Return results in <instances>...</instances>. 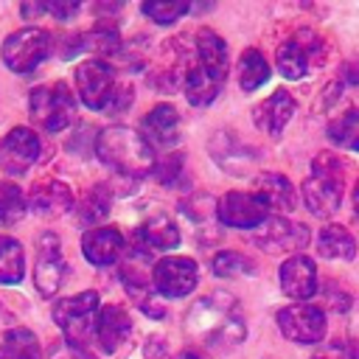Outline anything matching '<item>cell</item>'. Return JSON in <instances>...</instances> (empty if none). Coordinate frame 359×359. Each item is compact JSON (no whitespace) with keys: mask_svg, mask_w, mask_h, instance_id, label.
I'll return each mask as SVG.
<instances>
[{"mask_svg":"<svg viewBox=\"0 0 359 359\" xmlns=\"http://www.w3.org/2000/svg\"><path fill=\"white\" fill-rule=\"evenodd\" d=\"M76 87L84 107L95 112H109L118 90H115V70L104 59H87L76 67Z\"/></svg>","mask_w":359,"mask_h":359,"instance_id":"ba28073f","label":"cell"},{"mask_svg":"<svg viewBox=\"0 0 359 359\" xmlns=\"http://www.w3.org/2000/svg\"><path fill=\"white\" fill-rule=\"evenodd\" d=\"M143 137L154 146H174L180 140V115L168 104H157L143 118Z\"/></svg>","mask_w":359,"mask_h":359,"instance_id":"44dd1931","label":"cell"},{"mask_svg":"<svg viewBox=\"0 0 359 359\" xmlns=\"http://www.w3.org/2000/svg\"><path fill=\"white\" fill-rule=\"evenodd\" d=\"M185 331L208 348H233L247 337V323L236 297L213 292L188 309Z\"/></svg>","mask_w":359,"mask_h":359,"instance_id":"6da1fadb","label":"cell"},{"mask_svg":"<svg viewBox=\"0 0 359 359\" xmlns=\"http://www.w3.org/2000/svg\"><path fill=\"white\" fill-rule=\"evenodd\" d=\"M314 359H331V356H314Z\"/></svg>","mask_w":359,"mask_h":359,"instance_id":"f35d334b","label":"cell"},{"mask_svg":"<svg viewBox=\"0 0 359 359\" xmlns=\"http://www.w3.org/2000/svg\"><path fill=\"white\" fill-rule=\"evenodd\" d=\"M252 272H255V264L236 250H224L213 258V275H219V278H241V275H252Z\"/></svg>","mask_w":359,"mask_h":359,"instance_id":"1f68e13d","label":"cell"},{"mask_svg":"<svg viewBox=\"0 0 359 359\" xmlns=\"http://www.w3.org/2000/svg\"><path fill=\"white\" fill-rule=\"evenodd\" d=\"M65 258H62V244L56 233H42L36 241V264H34V283L42 297H53L65 280Z\"/></svg>","mask_w":359,"mask_h":359,"instance_id":"7c38bea8","label":"cell"},{"mask_svg":"<svg viewBox=\"0 0 359 359\" xmlns=\"http://www.w3.org/2000/svg\"><path fill=\"white\" fill-rule=\"evenodd\" d=\"M328 137L337 146H345L351 151H359V112L351 109L345 115H339L337 121L328 123Z\"/></svg>","mask_w":359,"mask_h":359,"instance_id":"f1b7e54d","label":"cell"},{"mask_svg":"<svg viewBox=\"0 0 359 359\" xmlns=\"http://www.w3.org/2000/svg\"><path fill=\"white\" fill-rule=\"evenodd\" d=\"M292 115H294V101H292V95L286 90L272 93L266 101H261L255 107V123H258V129L266 132V135H272V137H278L286 129V123L292 121Z\"/></svg>","mask_w":359,"mask_h":359,"instance_id":"ffe728a7","label":"cell"},{"mask_svg":"<svg viewBox=\"0 0 359 359\" xmlns=\"http://www.w3.org/2000/svg\"><path fill=\"white\" fill-rule=\"evenodd\" d=\"M45 6H48V14H53L56 20H70V17L79 11V3H65V0L45 3Z\"/></svg>","mask_w":359,"mask_h":359,"instance_id":"e575fe53","label":"cell"},{"mask_svg":"<svg viewBox=\"0 0 359 359\" xmlns=\"http://www.w3.org/2000/svg\"><path fill=\"white\" fill-rule=\"evenodd\" d=\"M50 53V34L45 28L28 25L3 39V62L11 73H31L36 70Z\"/></svg>","mask_w":359,"mask_h":359,"instance_id":"52a82bcc","label":"cell"},{"mask_svg":"<svg viewBox=\"0 0 359 359\" xmlns=\"http://www.w3.org/2000/svg\"><path fill=\"white\" fill-rule=\"evenodd\" d=\"M353 210H356V216H359V185H356V191H353Z\"/></svg>","mask_w":359,"mask_h":359,"instance_id":"8d00e7d4","label":"cell"},{"mask_svg":"<svg viewBox=\"0 0 359 359\" xmlns=\"http://www.w3.org/2000/svg\"><path fill=\"white\" fill-rule=\"evenodd\" d=\"M191 6L188 3H154V0H149V3H143V14L149 17V20H154L157 25H171V22H177L185 11H188Z\"/></svg>","mask_w":359,"mask_h":359,"instance_id":"d6a6232c","label":"cell"},{"mask_svg":"<svg viewBox=\"0 0 359 359\" xmlns=\"http://www.w3.org/2000/svg\"><path fill=\"white\" fill-rule=\"evenodd\" d=\"M216 216L222 224L227 227H238V230H258L266 219H269V205L252 191H227L219 205H216Z\"/></svg>","mask_w":359,"mask_h":359,"instance_id":"30bf717a","label":"cell"},{"mask_svg":"<svg viewBox=\"0 0 359 359\" xmlns=\"http://www.w3.org/2000/svg\"><path fill=\"white\" fill-rule=\"evenodd\" d=\"M45 11H48L45 3H22V17H39Z\"/></svg>","mask_w":359,"mask_h":359,"instance_id":"d590c367","label":"cell"},{"mask_svg":"<svg viewBox=\"0 0 359 359\" xmlns=\"http://www.w3.org/2000/svg\"><path fill=\"white\" fill-rule=\"evenodd\" d=\"M303 202L314 216H331L342 202V163L331 151H320L311 163V177L303 182Z\"/></svg>","mask_w":359,"mask_h":359,"instance_id":"277c9868","label":"cell"},{"mask_svg":"<svg viewBox=\"0 0 359 359\" xmlns=\"http://www.w3.org/2000/svg\"><path fill=\"white\" fill-rule=\"evenodd\" d=\"M255 244L266 252H283V250H297V247H306L311 233L306 224L300 222H286L280 216H269L255 233H252Z\"/></svg>","mask_w":359,"mask_h":359,"instance_id":"5bb4252c","label":"cell"},{"mask_svg":"<svg viewBox=\"0 0 359 359\" xmlns=\"http://www.w3.org/2000/svg\"><path fill=\"white\" fill-rule=\"evenodd\" d=\"M79 48L76 50H93V53H115L118 45H121V36L115 31V25H107V22H98L95 28H90L87 34H79L76 36Z\"/></svg>","mask_w":359,"mask_h":359,"instance_id":"83f0119b","label":"cell"},{"mask_svg":"<svg viewBox=\"0 0 359 359\" xmlns=\"http://www.w3.org/2000/svg\"><path fill=\"white\" fill-rule=\"evenodd\" d=\"M196 261L185 255H165L151 266V286L163 297H185L196 289Z\"/></svg>","mask_w":359,"mask_h":359,"instance_id":"9c48e42d","label":"cell"},{"mask_svg":"<svg viewBox=\"0 0 359 359\" xmlns=\"http://www.w3.org/2000/svg\"><path fill=\"white\" fill-rule=\"evenodd\" d=\"M280 289L292 300H309L317 292V269L309 255H289L280 264Z\"/></svg>","mask_w":359,"mask_h":359,"instance_id":"9a60e30c","label":"cell"},{"mask_svg":"<svg viewBox=\"0 0 359 359\" xmlns=\"http://www.w3.org/2000/svg\"><path fill=\"white\" fill-rule=\"evenodd\" d=\"M255 194L269 205V210H278V213H286L297 205L294 188L283 174H261L255 180Z\"/></svg>","mask_w":359,"mask_h":359,"instance_id":"603a6c76","label":"cell"},{"mask_svg":"<svg viewBox=\"0 0 359 359\" xmlns=\"http://www.w3.org/2000/svg\"><path fill=\"white\" fill-rule=\"evenodd\" d=\"M266 79H269V65H266V59H264L255 48L244 50L241 59H238V81H241V90H244V93H252V90H258Z\"/></svg>","mask_w":359,"mask_h":359,"instance_id":"4316f807","label":"cell"},{"mask_svg":"<svg viewBox=\"0 0 359 359\" xmlns=\"http://www.w3.org/2000/svg\"><path fill=\"white\" fill-rule=\"evenodd\" d=\"M154 174L163 185H174L182 174V154H168L160 163H154Z\"/></svg>","mask_w":359,"mask_h":359,"instance_id":"836d02e7","label":"cell"},{"mask_svg":"<svg viewBox=\"0 0 359 359\" xmlns=\"http://www.w3.org/2000/svg\"><path fill=\"white\" fill-rule=\"evenodd\" d=\"M28 205L42 213V216H62L73 208V194L65 182L59 180H45L39 185L31 188V196H28Z\"/></svg>","mask_w":359,"mask_h":359,"instance_id":"7402d4cb","label":"cell"},{"mask_svg":"<svg viewBox=\"0 0 359 359\" xmlns=\"http://www.w3.org/2000/svg\"><path fill=\"white\" fill-rule=\"evenodd\" d=\"M180 244V227L168 219V216H163V213H157V216H151V219H146L135 233H132V247H137V250H143V252H154V250H171V247H177Z\"/></svg>","mask_w":359,"mask_h":359,"instance_id":"ac0fdd59","label":"cell"},{"mask_svg":"<svg viewBox=\"0 0 359 359\" xmlns=\"http://www.w3.org/2000/svg\"><path fill=\"white\" fill-rule=\"evenodd\" d=\"M109 213V191L104 185H95L84 194V199L79 202V219L84 224H95Z\"/></svg>","mask_w":359,"mask_h":359,"instance_id":"f546056e","label":"cell"},{"mask_svg":"<svg viewBox=\"0 0 359 359\" xmlns=\"http://www.w3.org/2000/svg\"><path fill=\"white\" fill-rule=\"evenodd\" d=\"M174 359H202V356H196V353H180V356H174Z\"/></svg>","mask_w":359,"mask_h":359,"instance_id":"74e56055","label":"cell"},{"mask_svg":"<svg viewBox=\"0 0 359 359\" xmlns=\"http://www.w3.org/2000/svg\"><path fill=\"white\" fill-rule=\"evenodd\" d=\"M278 328L286 339L311 345L325 337V314L317 306L294 303V306H286L278 311Z\"/></svg>","mask_w":359,"mask_h":359,"instance_id":"4fadbf2b","label":"cell"},{"mask_svg":"<svg viewBox=\"0 0 359 359\" xmlns=\"http://www.w3.org/2000/svg\"><path fill=\"white\" fill-rule=\"evenodd\" d=\"M95 314H98V292L87 289L73 297H62L53 306V323L62 328L73 348H87L90 337H95Z\"/></svg>","mask_w":359,"mask_h":359,"instance_id":"5b68a950","label":"cell"},{"mask_svg":"<svg viewBox=\"0 0 359 359\" xmlns=\"http://www.w3.org/2000/svg\"><path fill=\"white\" fill-rule=\"evenodd\" d=\"M129 334H132V317L121 306L109 303V306L98 309V314H95V339H98L104 353H115L129 339Z\"/></svg>","mask_w":359,"mask_h":359,"instance_id":"e0dca14e","label":"cell"},{"mask_svg":"<svg viewBox=\"0 0 359 359\" xmlns=\"http://www.w3.org/2000/svg\"><path fill=\"white\" fill-rule=\"evenodd\" d=\"M126 244L115 227H93L81 236V252L93 266H109L123 255Z\"/></svg>","mask_w":359,"mask_h":359,"instance_id":"2e32d148","label":"cell"},{"mask_svg":"<svg viewBox=\"0 0 359 359\" xmlns=\"http://www.w3.org/2000/svg\"><path fill=\"white\" fill-rule=\"evenodd\" d=\"M323 59V45L320 39L311 34V31H300L297 36L286 39L280 48H278V70L283 79H303L309 70H314Z\"/></svg>","mask_w":359,"mask_h":359,"instance_id":"8fae6325","label":"cell"},{"mask_svg":"<svg viewBox=\"0 0 359 359\" xmlns=\"http://www.w3.org/2000/svg\"><path fill=\"white\" fill-rule=\"evenodd\" d=\"M25 275V252L22 244L11 236H0V283L14 286Z\"/></svg>","mask_w":359,"mask_h":359,"instance_id":"d4e9b609","label":"cell"},{"mask_svg":"<svg viewBox=\"0 0 359 359\" xmlns=\"http://www.w3.org/2000/svg\"><path fill=\"white\" fill-rule=\"evenodd\" d=\"M0 359H39V342L28 328H11L0 342Z\"/></svg>","mask_w":359,"mask_h":359,"instance_id":"484cf974","label":"cell"},{"mask_svg":"<svg viewBox=\"0 0 359 359\" xmlns=\"http://www.w3.org/2000/svg\"><path fill=\"white\" fill-rule=\"evenodd\" d=\"M196 53H199V62L188 67L182 87H185V98L194 107H205L219 95L222 84L227 81V45L216 31L199 28Z\"/></svg>","mask_w":359,"mask_h":359,"instance_id":"7a4b0ae2","label":"cell"},{"mask_svg":"<svg viewBox=\"0 0 359 359\" xmlns=\"http://www.w3.org/2000/svg\"><path fill=\"white\" fill-rule=\"evenodd\" d=\"M95 154L104 165L126 180H140L154 171V149L151 143L129 129V126H107L95 140Z\"/></svg>","mask_w":359,"mask_h":359,"instance_id":"3957f363","label":"cell"},{"mask_svg":"<svg viewBox=\"0 0 359 359\" xmlns=\"http://www.w3.org/2000/svg\"><path fill=\"white\" fill-rule=\"evenodd\" d=\"M317 252L331 261H351L356 255V241L342 224H325L317 233Z\"/></svg>","mask_w":359,"mask_h":359,"instance_id":"cb8c5ba5","label":"cell"},{"mask_svg":"<svg viewBox=\"0 0 359 359\" xmlns=\"http://www.w3.org/2000/svg\"><path fill=\"white\" fill-rule=\"evenodd\" d=\"M25 213V196L22 191L8 182V180H0V222L3 224H14L20 222Z\"/></svg>","mask_w":359,"mask_h":359,"instance_id":"4dcf8cb0","label":"cell"},{"mask_svg":"<svg viewBox=\"0 0 359 359\" xmlns=\"http://www.w3.org/2000/svg\"><path fill=\"white\" fill-rule=\"evenodd\" d=\"M3 157H6V165L14 174H22L28 165H34L36 157H39V137L34 135V129L14 126L3 137Z\"/></svg>","mask_w":359,"mask_h":359,"instance_id":"d6986e66","label":"cell"},{"mask_svg":"<svg viewBox=\"0 0 359 359\" xmlns=\"http://www.w3.org/2000/svg\"><path fill=\"white\" fill-rule=\"evenodd\" d=\"M28 107H31V118L39 129L45 132H62L70 121H73V109H76V98L67 90L65 81L56 84H42L34 87L28 95Z\"/></svg>","mask_w":359,"mask_h":359,"instance_id":"8992f818","label":"cell"}]
</instances>
